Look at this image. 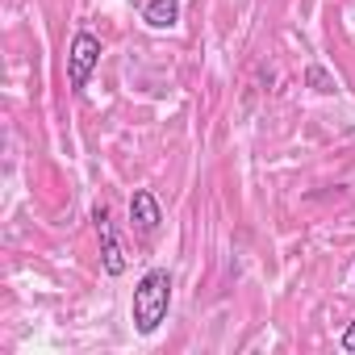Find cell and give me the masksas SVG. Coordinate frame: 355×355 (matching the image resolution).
<instances>
[{
	"instance_id": "cell-1",
	"label": "cell",
	"mask_w": 355,
	"mask_h": 355,
	"mask_svg": "<svg viewBox=\"0 0 355 355\" xmlns=\"http://www.w3.org/2000/svg\"><path fill=\"white\" fill-rule=\"evenodd\" d=\"M167 305H171V276L163 268H150L134 288V330L155 334L159 322L167 318Z\"/></svg>"
},
{
	"instance_id": "cell-2",
	"label": "cell",
	"mask_w": 355,
	"mask_h": 355,
	"mask_svg": "<svg viewBox=\"0 0 355 355\" xmlns=\"http://www.w3.org/2000/svg\"><path fill=\"white\" fill-rule=\"evenodd\" d=\"M96 63H101V38H96V34H88V30H80V34L71 38V51H67V80H71V88H76V92H80V88H88V80H92Z\"/></svg>"
},
{
	"instance_id": "cell-3",
	"label": "cell",
	"mask_w": 355,
	"mask_h": 355,
	"mask_svg": "<svg viewBox=\"0 0 355 355\" xmlns=\"http://www.w3.org/2000/svg\"><path fill=\"white\" fill-rule=\"evenodd\" d=\"M92 222H96V234H101V263L109 276H121L125 272V251H121V239H117V226L109 218V205H96L92 209Z\"/></svg>"
},
{
	"instance_id": "cell-4",
	"label": "cell",
	"mask_w": 355,
	"mask_h": 355,
	"mask_svg": "<svg viewBox=\"0 0 355 355\" xmlns=\"http://www.w3.org/2000/svg\"><path fill=\"white\" fill-rule=\"evenodd\" d=\"M130 218H134V226H138L142 234H155V230H159L163 214H159V201H155L150 189H138V193L130 197Z\"/></svg>"
},
{
	"instance_id": "cell-5",
	"label": "cell",
	"mask_w": 355,
	"mask_h": 355,
	"mask_svg": "<svg viewBox=\"0 0 355 355\" xmlns=\"http://www.w3.org/2000/svg\"><path fill=\"white\" fill-rule=\"evenodd\" d=\"M142 21L150 30H171L175 21H180V0H146Z\"/></svg>"
},
{
	"instance_id": "cell-6",
	"label": "cell",
	"mask_w": 355,
	"mask_h": 355,
	"mask_svg": "<svg viewBox=\"0 0 355 355\" xmlns=\"http://www.w3.org/2000/svg\"><path fill=\"white\" fill-rule=\"evenodd\" d=\"M305 80H309V88H313V92H334V80H330L322 67H305Z\"/></svg>"
},
{
	"instance_id": "cell-7",
	"label": "cell",
	"mask_w": 355,
	"mask_h": 355,
	"mask_svg": "<svg viewBox=\"0 0 355 355\" xmlns=\"http://www.w3.org/2000/svg\"><path fill=\"white\" fill-rule=\"evenodd\" d=\"M343 351H351V355H355V322L343 330Z\"/></svg>"
}]
</instances>
